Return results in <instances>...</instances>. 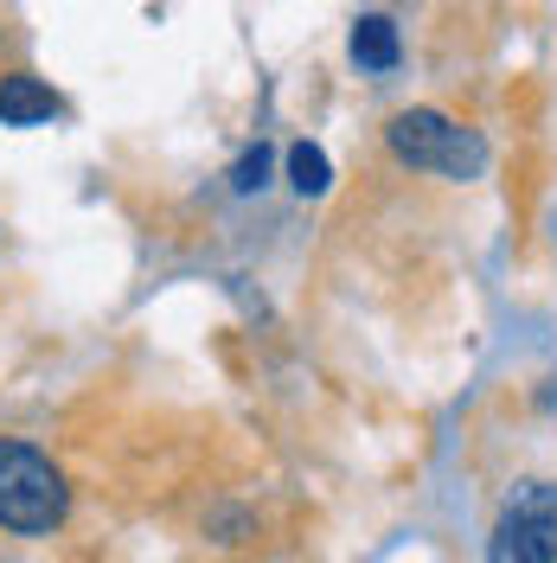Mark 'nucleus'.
<instances>
[{
    "instance_id": "obj_4",
    "label": "nucleus",
    "mask_w": 557,
    "mask_h": 563,
    "mask_svg": "<svg viewBox=\"0 0 557 563\" xmlns=\"http://www.w3.org/2000/svg\"><path fill=\"white\" fill-rule=\"evenodd\" d=\"M58 115V97L26 77V70H13V77H0V122L7 129H33V122H52Z\"/></svg>"
},
{
    "instance_id": "obj_1",
    "label": "nucleus",
    "mask_w": 557,
    "mask_h": 563,
    "mask_svg": "<svg viewBox=\"0 0 557 563\" xmlns=\"http://www.w3.org/2000/svg\"><path fill=\"white\" fill-rule=\"evenodd\" d=\"M65 474L33 442H0V531L45 538L52 526H65Z\"/></svg>"
},
{
    "instance_id": "obj_6",
    "label": "nucleus",
    "mask_w": 557,
    "mask_h": 563,
    "mask_svg": "<svg viewBox=\"0 0 557 563\" xmlns=\"http://www.w3.org/2000/svg\"><path fill=\"white\" fill-rule=\"evenodd\" d=\"M327 179H334L327 154L308 147V141H295V147H288V186H295L302 199H320V192H327Z\"/></svg>"
},
{
    "instance_id": "obj_2",
    "label": "nucleus",
    "mask_w": 557,
    "mask_h": 563,
    "mask_svg": "<svg viewBox=\"0 0 557 563\" xmlns=\"http://www.w3.org/2000/svg\"><path fill=\"white\" fill-rule=\"evenodd\" d=\"M391 154L404 161V167H417V174H443V179H481L488 167V141L474 135V129H461L449 115H436V109H404V115H391Z\"/></svg>"
},
{
    "instance_id": "obj_7",
    "label": "nucleus",
    "mask_w": 557,
    "mask_h": 563,
    "mask_svg": "<svg viewBox=\"0 0 557 563\" xmlns=\"http://www.w3.org/2000/svg\"><path fill=\"white\" fill-rule=\"evenodd\" d=\"M263 174H270V154L256 147V154H244V161H238V179H231V186H238V192H256V186H263Z\"/></svg>"
},
{
    "instance_id": "obj_3",
    "label": "nucleus",
    "mask_w": 557,
    "mask_h": 563,
    "mask_svg": "<svg viewBox=\"0 0 557 563\" xmlns=\"http://www.w3.org/2000/svg\"><path fill=\"white\" fill-rule=\"evenodd\" d=\"M488 563H557V544H551L538 526H532L525 512H513V506H506V519L493 526Z\"/></svg>"
},
{
    "instance_id": "obj_5",
    "label": "nucleus",
    "mask_w": 557,
    "mask_h": 563,
    "mask_svg": "<svg viewBox=\"0 0 557 563\" xmlns=\"http://www.w3.org/2000/svg\"><path fill=\"white\" fill-rule=\"evenodd\" d=\"M397 58H404L397 26H391L384 13H365V20L352 26V65L359 70H397Z\"/></svg>"
}]
</instances>
